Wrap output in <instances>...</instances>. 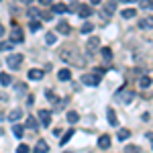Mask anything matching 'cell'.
I'll return each mask as SVG.
<instances>
[{
  "instance_id": "5b68a950",
  "label": "cell",
  "mask_w": 153,
  "mask_h": 153,
  "mask_svg": "<svg viewBox=\"0 0 153 153\" xmlns=\"http://www.w3.org/2000/svg\"><path fill=\"white\" fill-rule=\"evenodd\" d=\"M39 123L43 127H49L51 125V112L49 110H39Z\"/></svg>"
},
{
  "instance_id": "d6a6232c",
  "label": "cell",
  "mask_w": 153,
  "mask_h": 153,
  "mask_svg": "<svg viewBox=\"0 0 153 153\" xmlns=\"http://www.w3.org/2000/svg\"><path fill=\"white\" fill-rule=\"evenodd\" d=\"M141 6H143V8H151V10H153V0H143Z\"/></svg>"
},
{
  "instance_id": "7402d4cb",
  "label": "cell",
  "mask_w": 153,
  "mask_h": 153,
  "mask_svg": "<svg viewBox=\"0 0 153 153\" xmlns=\"http://www.w3.org/2000/svg\"><path fill=\"white\" fill-rule=\"evenodd\" d=\"M12 133H14V137H19V139H21V137L25 135V129L21 127V125H14V127H12Z\"/></svg>"
},
{
  "instance_id": "e0dca14e",
  "label": "cell",
  "mask_w": 153,
  "mask_h": 153,
  "mask_svg": "<svg viewBox=\"0 0 153 153\" xmlns=\"http://www.w3.org/2000/svg\"><path fill=\"white\" fill-rule=\"evenodd\" d=\"M51 6H53V12H55V14H63V12H68V6L61 4V2H59V4H51Z\"/></svg>"
},
{
  "instance_id": "f35d334b",
  "label": "cell",
  "mask_w": 153,
  "mask_h": 153,
  "mask_svg": "<svg viewBox=\"0 0 153 153\" xmlns=\"http://www.w3.org/2000/svg\"><path fill=\"white\" fill-rule=\"evenodd\" d=\"M4 35V27H2V23H0V37Z\"/></svg>"
},
{
  "instance_id": "ac0fdd59",
  "label": "cell",
  "mask_w": 153,
  "mask_h": 153,
  "mask_svg": "<svg viewBox=\"0 0 153 153\" xmlns=\"http://www.w3.org/2000/svg\"><path fill=\"white\" fill-rule=\"evenodd\" d=\"M14 92H16V94H25V92H27V84L25 82H16L14 84Z\"/></svg>"
},
{
  "instance_id": "5bb4252c",
  "label": "cell",
  "mask_w": 153,
  "mask_h": 153,
  "mask_svg": "<svg viewBox=\"0 0 153 153\" xmlns=\"http://www.w3.org/2000/svg\"><path fill=\"white\" fill-rule=\"evenodd\" d=\"M29 80H43V70H31L29 71Z\"/></svg>"
},
{
  "instance_id": "f1b7e54d",
  "label": "cell",
  "mask_w": 153,
  "mask_h": 153,
  "mask_svg": "<svg viewBox=\"0 0 153 153\" xmlns=\"http://www.w3.org/2000/svg\"><path fill=\"white\" fill-rule=\"evenodd\" d=\"M129 137H131V131H127V129L118 131V139H120V141H125V139H129Z\"/></svg>"
},
{
  "instance_id": "d6986e66",
  "label": "cell",
  "mask_w": 153,
  "mask_h": 153,
  "mask_svg": "<svg viewBox=\"0 0 153 153\" xmlns=\"http://www.w3.org/2000/svg\"><path fill=\"white\" fill-rule=\"evenodd\" d=\"M21 117H23V110H21V108H14V110L10 112V117H8V118H10L12 123H16V120H19Z\"/></svg>"
},
{
  "instance_id": "8992f818",
  "label": "cell",
  "mask_w": 153,
  "mask_h": 153,
  "mask_svg": "<svg viewBox=\"0 0 153 153\" xmlns=\"http://www.w3.org/2000/svg\"><path fill=\"white\" fill-rule=\"evenodd\" d=\"M57 33H59V35H70L71 27L65 23V21H59V23H57Z\"/></svg>"
},
{
  "instance_id": "6da1fadb",
  "label": "cell",
  "mask_w": 153,
  "mask_h": 153,
  "mask_svg": "<svg viewBox=\"0 0 153 153\" xmlns=\"http://www.w3.org/2000/svg\"><path fill=\"white\" fill-rule=\"evenodd\" d=\"M59 57H61V61H65V63H70V65H78V68H84V65H86L84 55L76 47H63L59 51Z\"/></svg>"
},
{
  "instance_id": "8fae6325",
  "label": "cell",
  "mask_w": 153,
  "mask_h": 153,
  "mask_svg": "<svg viewBox=\"0 0 153 153\" xmlns=\"http://www.w3.org/2000/svg\"><path fill=\"white\" fill-rule=\"evenodd\" d=\"M106 118H108V123H110L112 127H117V125H118V118H117V114H114V110H112V108H108V112H106Z\"/></svg>"
},
{
  "instance_id": "2e32d148",
  "label": "cell",
  "mask_w": 153,
  "mask_h": 153,
  "mask_svg": "<svg viewBox=\"0 0 153 153\" xmlns=\"http://www.w3.org/2000/svg\"><path fill=\"white\" fill-rule=\"evenodd\" d=\"M57 78L61 80V82H68L71 78V71L70 70H59V74H57Z\"/></svg>"
},
{
  "instance_id": "d4e9b609",
  "label": "cell",
  "mask_w": 153,
  "mask_h": 153,
  "mask_svg": "<svg viewBox=\"0 0 153 153\" xmlns=\"http://www.w3.org/2000/svg\"><path fill=\"white\" fill-rule=\"evenodd\" d=\"M45 41H47V45H53V43L57 41V35H55V33H47V35H45Z\"/></svg>"
},
{
  "instance_id": "484cf974",
  "label": "cell",
  "mask_w": 153,
  "mask_h": 153,
  "mask_svg": "<svg viewBox=\"0 0 153 153\" xmlns=\"http://www.w3.org/2000/svg\"><path fill=\"white\" fill-rule=\"evenodd\" d=\"M80 31H82V33H92V31H94V25L92 23H84Z\"/></svg>"
},
{
  "instance_id": "4316f807",
  "label": "cell",
  "mask_w": 153,
  "mask_h": 153,
  "mask_svg": "<svg viewBox=\"0 0 153 153\" xmlns=\"http://www.w3.org/2000/svg\"><path fill=\"white\" fill-rule=\"evenodd\" d=\"M139 86H141V88H149V86H151V80H149L147 76H143L141 80H139Z\"/></svg>"
},
{
  "instance_id": "ffe728a7",
  "label": "cell",
  "mask_w": 153,
  "mask_h": 153,
  "mask_svg": "<svg viewBox=\"0 0 153 153\" xmlns=\"http://www.w3.org/2000/svg\"><path fill=\"white\" fill-rule=\"evenodd\" d=\"M78 120H80V114H78L76 110L68 112V123H71V125H74V123H78Z\"/></svg>"
},
{
  "instance_id": "e575fe53",
  "label": "cell",
  "mask_w": 153,
  "mask_h": 153,
  "mask_svg": "<svg viewBox=\"0 0 153 153\" xmlns=\"http://www.w3.org/2000/svg\"><path fill=\"white\" fill-rule=\"evenodd\" d=\"M16 153H29V147L27 145H19L16 147Z\"/></svg>"
},
{
  "instance_id": "ba28073f",
  "label": "cell",
  "mask_w": 153,
  "mask_h": 153,
  "mask_svg": "<svg viewBox=\"0 0 153 153\" xmlns=\"http://www.w3.org/2000/svg\"><path fill=\"white\" fill-rule=\"evenodd\" d=\"M110 143H112L110 135H102V137L98 139V147H100V149H108V147H110Z\"/></svg>"
},
{
  "instance_id": "44dd1931",
  "label": "cell",
  "mask_w": 153,
  "mask_h": 153,
  "mask_svg": "<svg viewBox=\"0 0 153 153\" xmlns=\"http://www.w3.org/2000/svg\"><path fill=\"white\" fill-rule=\"evenodd\" d=\"M74 133H76V131H74V129L65 131V135L61 137V141H59V143H61V145H65V143H68V141H70V139H71V137H74Z\"/></svg>"
},
{
  "instance_id": "b9f144b4",
  "label": "cell",
  "mask_w": 153,
  "mask_h": 153,
  "mask_svg": "<svg viewBox=\"0 0 153 153\" xmlns=\"http://www.w3.org/2000/svg\"><path fill=\"white\" fill-rule=\"evenodd\" d=\"M125 2H137V0H125Z\"/></svg>"
},
{
  "instance_id": "9a60e30c",
  "label": "cell",
  "mask_w": 153,
  "mask_h": 153,
  "mask_svg": "<svg viewBox=\"0 0 153 153\" xmlns=\"http://www.w3.org/2000/svg\"><path fill=\"white\" fill-rule=\"evenodd\" d=\"M0 84H2V86H10V84H12V78L6 74V71L0 74Z\"/></svg>"
},
{
  "instance_id": "4dcf8cb0",
  "label": "cell",
  "mask_w": 153,
  "mask_h": 153,
  "mask_svg": "<svg viewBox=\"0 0 153 153\" xmlns=\"http://www.w3.org/2000/svg\"><path fill=\"white\" fill-rule=\"evenodd\" d=\"M29 16L31 19H37V16H41V12L37 10V8H29Z\"/></svg>"
},
{
  "instance_id": "8d00e7d4",
  "label": "cell",
  "mask_w": 153,
  "mask_h": 153,
  "mask_svg": "<svg viewBox=\"0 0 153 153\" xmlns=\"http://www.w3.org/2000/svg\"><path fill=\"white\" fill-rule=\"evenodd\" d=\"M47 100H49V102H55V96H53L51 90H47Z\"/></svg>"
},
{
  "instance_id": "f546056e",
  "label": "cell",
  "mask_w": 153,
  "mask_h": 153,
  "mask_svg": "<svg viewBox=\"0 0 153 153\" xmlns=\"http://www.w3.org/2000/svg\"><path fill=\"white\" fill-rule=\"evenodd\" d=\"M151 21H147V19H143L141 23H139V27H141V29H151Z\"/></svg>"
},
{
  "instance_id": "ab89813d",
  "label": "cell",
  "mask_w": 153,
  "mask_h": 153,
  "mask_svg": "<svg viewBox=\"0 0 153 153\" xmlns=\"http://www.w3.org/2000/svg\"><path fill=\"white\" fill-rule=\"evenodd\" d=\"M21 2H23V4H31L33 0H21Z\"/></svg>"
},
{
  "instance_id": "3957f363",
  "label": "cell",
  "mask_w": 153,
  "mask_h": 153,
  "mask_svg": "<svg viewBox=\"0 0 153 153\" xmlns=\"http://www.w3.org/2000/svg\"><path fill=\"white\" fill-rule=\"evenodd\" d=\"M82 82L84 84H88V86H98V84H100V74H86V76H84L82 78Z\"/></svg>"
},
{
  "instance_id": "1f68e13d",
  "label": "cell",
  "mask_w": 153,
  "mask_h": 153,
  "mask_svg": "<svg viewBox=\"0 0 153 153\" xmlns=\"http://www.w3.org/2000/svg\"><path fill=\"white\" fill-rule=\"evenodd\" d=\"M102 55H104V59H112V51H110L108 47H104L102 49Z\"/></svg>"
},
{
  "instance_id": "7a4b0ae2",
  "label": "cell",
  "mask_w": 153,
  "mask_h": 153,
  "mask_svg": "<svg viewBox=\"0 0 153 153\" xmlns=\"http://www.w3.org/2000/svg\"><path fill=\"white\" fill-rule=\"evenodd\" d=\"M23 55H21V53H10V55H8V57H6V63H8V65H10L12 70H16V68H21V63H23Z\"/></svg>"
},
{
  "instance_id": "30bf717a",
  "label": "cell",
  "mask_w": 153,
  "mask_h": 153,
  "mask_svg": "<svg viewBox=\"0 0 153 153\" xmlns=\"http://www.w3.org/2000/svg\"><path fill=\"white\" fill-rule=\"evenodd\" d=\"M23 31H19V29H16V31H12L10 33V43H23Z\"/></svg>"
},
{
  "instance_id": "d590c367",
  "label": "cell",
  "mask_w": 153,
  "mask_h": 153,
  "mask_svg": "<svg viewBox=\"0 0 153 153\" xmlns=\"http://www.w3.org/2000/svg\"><path fill=\"white\" fill-rule=\"evenodd\" d=\"M6 49H12V43H0V51H6Z\"/></svg>"
},
{
  "instance_id": "cb8c5ba5",
  "label": "cell",
  "mask_w": 153,
  "mask_h": 153,
  "mask_svg": "<svg viewBox=\"0 0 153 153\" xmlns=\"http://www.w3.org/2000/svg\"><path fill=\"white\" fill-rule=\"evenodd\" d=\"M133 16H137V10H135V8H127V10H123V19H133Z\"/></svg>"
},
{
  "instance_id": "7c38bea8",
  "label": "cell",
  "mask_w": 153,
  "mask_h": 153,
  "mask_svg": "<svg viewBox=\"0 0 153 153\" xmlns=\"http://www.w3.org/2000/svg\"><path fill=\"white\" fill-rule=\"evenodd\" d=\"M114 10H117V0H110V2H106V4H104V12L108 14V16H110Z\"/></svg>"
},
{
  "instance_id": "9c48e42d",
  "label": "cell",
  "mask_w": 153,
  "mask_h": 153,
  "mask_svg": "<svg viewBox=\"0 0 153 153\" xmlns=\"http://www.w3.org/2000/svg\"><path fill=\"white\" fill-rule=\"evenodd\" d=\"M86 47L90 49V51L98 49V47H100V39H98V37H90V39H88V43H86Z\"/></svg>"
},
{
  "instance_id": "60d3db41",
  "label": "cell",
  "mask_w": 153,
  "mask_h": 153,
  "mask_svg": "<svg viewBox=\"0 0 153 153\" xmlns=\"http://www.w3.org/2000/svg\"><path fill=\"white\" fill-rule=\"evenodd\" d=\"M100 2H102V0H92V4H100Z\"/></svg>"
},
{
  "instance_id": "4fadbf2b",
  "label": "cell",
  "mask_w": 153,
  "mask_h": 153,
  "mask_svg": "<svg viewBox=\"0 0 153 153\" xmlns=\"http://www.w3.org/2000/svg\"><path fill=\"white\" fill-rule=\"evenodd\" d=\"M49 151V147H47V143L43 141V139H41V141H37V147H35V153H47Z\"/></svg>"
},
{
  "instance_id": "74e56055",
  "label": "cell",
  "mask_w": 153,
  "mask_h": 153,
  "mask_svg": "<svg viewBox=\"0 0 153 153\" xmlns=\"http://www.w3.org/2000/svg\"><path fill=\"white\" fill-rule=\"evenodd\" d=\"M39 2H41L43 6H49V4H53V0H39Z\"/></svg>"
},
{
  "instance_id": "603a6c76",
  "label": "cell",
  "mask_w": 153,
  "mask_h": 153,
  "mask_svg": "<svg viewBox=\"0 0 153 153\" xmlns=\"http://www.w3.org/2000/svg\"><path fill=\"white\" fill-rule=\"evenodd\" d=\"M27 127H29V129H37V127H39L37 118L35 117H27Z\"/></svg>"
},
{
  "instance_id": "277c9868",
  "label": "cell",
  "mask_w": 153,
  "mask_h": 153,
  "mask_svg": "<svg viewBox=\"0 0 153 153\" xmlns=\"http://www.w3.org/2000/svg\"><path fill=\"white\" fill-rule=\"evenodd\" d=\"M133 98H135V92H131V90H125V92H118L117 94V100L120 104H129Z\"/></svg>"
},
{
  "instance_id": "52a82bcc",
  "label": "cell",
  "mask_w": 153,
  "mask_h": 153,
  "mask_svg": "<svg viewBox=\"0 0 153 153\" xmlns=\"http://www.w3.org/2000/svg\"><path fill=\"white\" fill-rule=\"evenodd\" d=\"M78 14H80L82 19H88V16H92V8H90L88 4H80V6H78Z\"/></svg>"
},
{
  "instance_id": "836d02e7",
  "label": "cell",
  "mask_w": 153,
  "mask_h": 153,
  "mask_svg": "<svg viewBox=\"0 0 153 153\" xmlns=\"http://www.w3.org/2000/svg\"><path fill=\"white\" fill-rule=\"evenodd\" d=\"M29 29H31V31H39V29H41V23H37V21H33V23L29 25Z\"/></svg>"
},
{
  "instance_id": "83f0119b",
  "label": "cell",
  "mask_w": 153,
  "mask_h": 153,
  "mask_svg": "<svg viewBox=\"0 0 153 153\" xmlns=\"http://www.w3.org/2000/svg\"><path fill=\"white\" fill-rule=\"evenodd\" d=\"M125 153H141V149H139L137 145H127V147H125Z\"/></svg>"
}]
</instances>
